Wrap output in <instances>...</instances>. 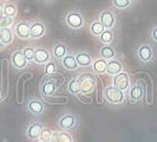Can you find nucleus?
Masks as SVG:
<instances>
[{
  "label": "nucleus",
  "mask_w": 157,
  "mask_h": 142,
  "mask_svg": "<svg viewBox=\"0 0 157 142\" xmlns=\"http://www.w3.org/2000/svg\"><path fill=\"white\" fill-rule=\"evenodd\" d=\"M67 90L72 95L80 94V84H79L78 78H72L69 81V83H67Z\"/></svg>",
  "instance_id": "25"
},
{
  "label": "nucleus",
  "mask_w": 157,
  "mask_h": 142,
  "mask_svg": "<svg viewBox=\"0 0 157 142\" xmlns=\"http://www.w3.org/2000/svg\"><path fill=\"white\" fill-rule=\"evenodd\" d=\"M11 63L12 65L16 68L17 70H21V69H25L27 66V61L26 58L24 57L23 50H17L12 53V58H11Z\"/></svg>",
  "instance_id": "12"
},
{
  "label": "nucleus",
  "mask_w": 157,
  "mask_h": 142,
  "mask_svg": "<svg viewBox=\"0 0 157 142\" xmlns=\"http://www.w3.org/2000/svg\"><path fill=\"white\" fill-rule=\"evenodd\" d=\"M34 51H36V49H33L32 46H26L25 49H23L24 57L26 58L27 62H31L34 59Z\"/></svg>",
  "instance_id": "31"
},
{
  "label": "nucleus",
  "mask_w": 157,
  "mask_h": 142,
  "mask_svg": "<svg viewBox=\"0 0 157 142\" xmlns=\"http://www.w3.org/2000/svg\"><path fill=\"white\" fill-rule=\"evenodd\" d=\"M99 55H101V58H103V59L111 61V59H115L117 57V50H116V47L112 46L111 44H106V45H103L101 47Z\"/></svg>",
  "instance_id": "17"
},
{
  "label": "nucleus",
  "mask_w": 157,
  "mask_h": 142,
  "mask_svg": "<svg viewBox=\"0 0 157 142\" xmlns=\"http://www.w3.org/2000/svg\"><path fill=\"white\" fill-rule=\"evenodd\" d=\"M103 96H104V100L110 104H121L124 102V98H125L124 91L115 85H109L105 88L103 91Z\"/></svg>",
  "instance_id": "2"
},
{
  "label": "nucleus",
  "mask_w": 157,
  "mask_h": 142,
  "mask_svg": "<svg viewBox=\"0 0 157 142\" xmlns=\"http://www.w3.org/2000/svg\"><path fill=\"white\" fill-rule=\"evenodd\" d=\"M57 137H58V141L59 142H75L73 139H72V136L67 132H64V130L57 133Z\"/></svg>",
  "instance_id": "32"
},
{
  "label": "nucleus",
  "mask_w": 157,
  "mask_h": 142,
  "mask_svg": "<svg viewBox=\"0 0 157 142\" xmlns=\"http://www.w3.org/2000/svg\"><path fill=\"white\" fill-rule=\"evenodd\" d=\"M77 124H78V120L71 112H65L58 118V126L64 132H70L72 129H75Z\"/></svg>",
  "instance_id": "6"
},
{
  "label": "nucleus",
  "mask_w": 157,
  "mask_h": 142,
  "mask_svg": "<svg viewBox=\"0 0 157 142\" xmlns=\"http://www.w3.org/2000/svg\"><path fill=\"white\" fill-rule=\"evenodd\" d=\"M13 31L10 27H5V29H0V43H2L5 46L12 44L13 41Z\"/></svg>",
  "instance_id": "22"
},
{
  "label": "nucleus",
  "mask_w": 157,
  "mask_h": 142,
  "mask_svg": "<svg viewBox=\"0 0 157 142\" xmlns=\"http://www.w3.org/2000/svg\"><path fill=\"white\" fill-rule=\"evenodd\" d=\"M4 47H5V45H4V44H2V43H0V51H1V50H2V49H4Z\"/></svg>",
  "instance_id": "38"
},
{
  "label": "nucleus",
  "mask_w": 157,
  "mask_h": 142,
  "mask_svg": "<svg viewBox=\"0 0 157 142\" xmlns=\"http://www.w3.org/2000/svg\"><path fill=\"white\" fill-rule=\"evenodd\" d=\"M14 33L18 36L20 39H29L31 37V32H30V23L29 22H19L16 24L14 27Z\"/></svg>",
  "instance_id": "11"
},
{
  "label": "nucleus",
  "mask_w": 157,
  "mask_h": 142,
  "mask_svg": "<svg viewBox=\"0 0 157 142\" xmlns=\"http://www.w3.org/2000/svg\"><path fill=\"white\" fill-rule=\"evenodd\" d=\"M131 5L130 0H112V6L117 10H125Z\"/></svg>",
  "instance_id": "29"
},
{
  "label": "nucleus",
  "mask_w": 157,
  "mask_h": 142,
  "mask_svg": "<svg viewBox=\"0 0 157 142\" xmlns=\"http://www.w3.org/2000/svg\"><path fill=\"white\" fill-rule=\"evenodd\" d=\"M99 39H101V41H102L104 45L111 44L113 41V39H115V34H113L112 30H106L105 29V31L99 36Z\"/></svg>",
  "instance_id": "26"
},
{
  "label": "nucleus",
  "mask_w": 157,
  "mask_h": 142,
  "mask_svg": "<svg viewBox=\"0 0 157 142\" xmlns=\"http://www.w3.org/2000/svg\"><path fill=\"white\" fill-rule=\"evenodd\" d=\"M130 1H134V0H130Z\"/></svg>",
  "instance_id": "40"
},
{
  "label": "nucleus",
  "mask_w": 157,
  "mask_h": 142,
  "mask_svg": "<svg viewBox=\"0 0 157 142\" xmlns=\"http://www.w3.org/2000/svg\"><path fill=\"white\" fill-rule=\"evenodd\" d=\"M44 71H45L46 75H53V73H56V72H57V64H56V62L50 59V61L45 64Z\"/></svg>",
  "instance_id": "30"
},
{
  "label": "nucleus",
  "mask_w": 157,
  "mask_h": 142,
  "mask_svg": "<svg viewBox=\"0 0 157 142\" xmlns=\"http://www.w3.org/2000/svg\"><path fill=\"white\" fill-rule=\"evenodd\" d=\"M65 24L66 26L71 29V30H80L84 25H85V19H84V16L77 11V10H72V11H69L66 14H65Z\"/></svg>",
  "instance_id": "1"
},
{
  "label": "nucleus",
  "mask_w": 157,
  "mask_h": 142,
  "mask_svg": "<svg viewBox=\"0 0 157 142\" xmlns=\"http://www.w3.org/2000/svg\"><path fill=\"white\" fill-rule=\"evenodd\" d=\"M150 36H151V39L157 43V26H155V27L151 30V32H150Z\"/></svg>",
  "instance_id": "34"
},
{
  "label": "nucleus",
  "mask_w": 157,
  "mask_h": 142,
  "mask_svg": "<svg viewBox=\"0 0 157 142\" xmlns=\"http://www.w3.org/2000/svg\"><path fill=\"white\" fill-rule=\"evenodd\" d=\"M75 57H76V61L79 66H83V68L91 66L94 63L92 56L86 51H77V52H75Z\"/></svg>",
  "instance_id": "13"
},
{
  "label": "nucleus",
  "mask_w": 157,
  "mask_h": 142,
  "mask_svg": "<svg viewBox=\"0 0 157 142\" xmlns=\"http://www.w3.org/2000/svg\"><path fill=\"white\" fill-rule=\"evenodd\" d=\"M39 142H44V141H39Z\"/></svg>",
  "instance_id": "41"
},
{
  "label": "nucleus",
  "mask_w": 157,
  "mask_h": 142,
  "mask_svg": "<svg viewBox=\"0 0 157 142\" xmlns=\"http://www.w3.org/2000/svg\"><path fill=\"white\" fill-rule=\"evenodd\" d=\"M52 137H53V132L50 129V128H43L41 129V133H40V141L44 142H51L52 141Z\"/></svg>",
  "instance_id": "28"
},
{
  "label": "nucleus",
  "mask_w": 157,
  "mask_h": 142,
  "mask_svg": "<svg viewBox=\"0 0 157 142\" xmlns=\"http://www.w3.org/2000/svg\"><path fill=\"white\" fill-rule=\"evenodd\" d=\"M113 85L117 87L118 89L125 91V90H129L130 88V77L129 75L122 71L121 73H118L116 76H113Z\"/></svg>",
  "instance_id": "10"
},
{
  "label": "nucleus",
  "mask_w": 157,
  "mask_h": 142,
  "mask_svg": "<svg viewBox=\"0 0 157 142\" xmlns=\"http://www.w3.org/2000/svg\"><path fill=\"white\" fill-rule=\"evenodd\" d=\"M58 87H59V83H57V79L55 78V76L46 75V77H44L41 83H40V94L44 98L51 97L52 95L56 94Z\"/></svg>",
  "instance_id": "3"
},
{
  "label": "nucleus",
  "mask_w": 157,
  "mask_h": 142,
  "mask_svg": "<svg viewBox=\"0 0 157 142\" xmlns=\"http://www.w3.org/2000/svg\"><path fill=\"white\" fill-rule=\"evenodd\" d=\"M79 84H80V93L87 95L90 93H94L96 90V82L97 78L92 73H83L78 77Z\"/></svg>",
  "instance_id": "4"
},
{
  "label": "nucleus",
  "mask_w": 157,
  "mask_h": 142,
  "mask_svg": "<svg viewBox=\"0 0 157 142\" xmlns=\"http://www.w3.org/2000/svg\"><path fill=\"white\" fill-rule=\"evenodd\" d=\"M13 24V18L10 17H1L0 18V29H5V27H10Z\"/></svg>",
  "instance_id": "33"
},
{
  "label": "nucleus",
  "mask_w": 157,
  "mask_h": 142,
  "mask_svg": "<svg viewBox=\"0 0 157 142\" xmlns=\"http://www.w3.org/2000/svg\"><path fill=\"white\" fill-rule=\"evenodd\" d=\"M4 13L6 17H10V18H14L18 13V7L14 4H6L5 7H4Z\"/></svg>",
  "instance_id": "27"
},
{
  "label": "nucleus",
  "mask_w": 157,
  "mask_h": 142,
  "mask_svg": "<svg viewBox=\"0 0 157 142\" xmlns=\"http://www.w3.org/2000/svg\"><path fill=\"white\" fill-rule=\"evenodd\" d=\"M27 110L30 111L33 115H41L44 110H45V107H44V103L41 102L38 98H31L29 102H27Z\"/></svg>",
  "instance_id": "15"
},
{
  "label": "nucleus",
  "mask_w": 157,
  "mask_h": 142,
  "mask_svg": "<svg viewBox=\"0 0 157 142\" xmlns=\"http://www.w3.org/2000/svg\"><path fill=\"white\" fill-rule=\"evenodd\" d=\"M4 102V98H2V94H1V89H0V103Z\"/></svg>",
  "instance_id": "37"
},
{
  "label": "nucleus",
  "mask_w": 157,
  "mask_h": 142,
  "mask_svg": "<svg viewBox=\"0 0 157 142\" xmlns=\"http://www.w3.org/2000/svg\"><path fill=\"white\" fill-rule=\"evenodd\" d=\"M52 56L57 58V59H63L65 56L69 53V49H67V45L63 43V41H58L56 43L53 47H52Z\"/></svg>",
  "instance_id": "19"
},
{
  "label": "nucleus",
  "mask_w": 157,
  "mask_h": 142,
  "mask_svg": "<svg viewBox=\"0 0 157 142\" xmlns=\"http://www.w3.org/2000/svg\"><path fill=\"white\" fill-rule=\"evenodd\" d=\"M62 65H63L66 70H69V71H76L79 66L78 63H77V61H76L75 55H71V53H67V55L62 59Z\"/></svg>",
  "instance_id": "21"
},
{
  "label": "nucleus",
  "mask_w": 157,
  "mask_h": 142,
  "mask_svg": "<svg viewBox=\"0 0 157 142\" xmlns=\"http://www.w3.org/2000/svg\"><path fill=\"white\" fill-rule=\"evenodd\" d=\"M77 97H78V100L80 101V102H85V103H91V100L90 98H86V97H84V96H82L80 94L76 95Z\"/></svg>",
  "instance_id": "35"
},
{
  "label": "nucleus",
  "mask_w": 157,
  "mask_h": 142,
  "mask_svg": "<svg viewBox=\"0 0 157 142\" xmlns=\"http://www.w3.org/2000/svg\"><path fill=\"white\" fill-rule=\"evenodd\" d=\"M136 56L138 58V61L143 64H148L150 63L152 59H154V47L151 46L148 43H143L140 46L137 47V51H136Z\"/></svg>",
  "instance_id": "5"
},
{
  "label": "nucleus",
  "mask_w": 157,
  "mask_h": 142,
  "mask_svg": "<svg viewBox=\"0 0 157 142\" xmlns=\"http://www.w3.org/2000/svg\"><path fill=\"white\" fill-rule=\"evenodd\" d=\"M4 7H5V5H4V4L0 1V18L5 16V13H4Z\"/></svg>",
  "instance_id": "36"
},
{
  "label": "nucleus",
  "mask_w": 157,
  "mask_h": 142,
  "mask_svg": "<svg viewBox=\"0 0 157 142\" xmlns=\"http://www.w3.org/2000/svg\"><path fill=\"white\" fill-rule=\"evenodd\" d=\"M1 94L4 101L6 100L8 94V70H7V59L2 61V81H1Z\"/></svg>",
  "instance_id": "16"
},
{
  "label": "nucleus",
  "mask_w": 157,
  "mask_h": 142,
  "mask_svg": "<svg viewBox=\"0 0 157 142\" xmlns=\"http://www.w3.org/2000/svg\"><path fill=\"white\" fill-rule=\"evenodd\" d=\"M43 128H44V126L41 123H39V122L31 123L30 126L27 127V129H26V136H27V139H30V140H37V139H39Z\"/></svg>",
  "instance_id": "18"
},
{
  "label": "nucleus",
  "mask_w": 157,
  "mask_h": 142,
  "mask_svg": "<svg viewBox=\"0 0 157 142\" xmlns=\"http://www.w3.org/2000/svg\"><path fill=\"white\" fill-rule=\"evenodd\" d=\"M30 32H31V38L33 39L41 38L46 33V25L41 20H34L30 23Z\"/></svg>",
  "instance_id": "7"
},
{
  "label": "nucleus",
  "mask_w": 157,
  "mask_h": 142,
  "mask_svg": "<svg viewBox=\"0 0 157 142\" xmlns=\"http://www.w3.org/2000/svg\"><path fill=\"white\" fill-rule=\"evenodd\" d=\"M123 71V64L121 61L118 59H111L108 62V65H106V73L110 75V76H116L118 73H121Z\"/></svg>",
  "instance_id": "20"
},
{
  "label": "nucleus",
  "mask_w": 157,
  "mask_h": 142,
  "mask_svg": "<svg viewBox=\"0 0 157 142\" xmlns=\"http://www.w3.org/2000/svg\"><path fill=\"white\" fill-rule=\"evenodd\" d=\"M106 65H108V61H105L103 58H98V59L94 61L91 66L96 73H104V72H106Z\"/></svg>",
  "instance_id": "23"
},
{
  "label": "nucleus",
  "mask_w": 157,
  "mask_h": 142,
  "mask_svg": "<svg viewBox=\"0 0 157 142\" xmlns=\"http://www.w3.org/2000/svg\"><path fill=\"white\" fill-rule=\"evenodd\" d=\"M99 22L104 25V27L106 30H111L115 27L116 25V17H115V13L110 11V10H105V11H102L101 14H99Z\"/></svg>",
  "instance_id": "8"
},
{
  "label": "nucleus",
  "mask_w": 157,
  "mask_h": 142,
  "mask_svg": "<svg viewBox=\"0 0 157 142\" xmlns=\"http://www.w3.org/2000/svg\"><path fill=\"white\" fill-rule=\"evenodd\" d=\"M45 1H51V0H45Z\"/></svg>",
  "instance_id": "39"
},
{
  "label": "nucleus",
  "mask_w": 157,
  "mask_h": 142,
  "mask_svg": "<svg viewBox=\"0 0 157 142\" xmlns=\"http://www.w3.org/2000/svg\"><path fill=\"white\" fill-rule=\"evenodd\" d=\"M104 31H105V27H104V25L99 20L94 22V23H91V25H90V32H91L92 36L99 37Z\"/></svg>",
  "instance_id": "24"
},
{
  "label": "nucleus",
  "mask_w": 157,
  "mask_h": 142,
  "mask_svg": "<svg viewBox=\"0 0 157 142\" xmlns=\"http://www.w3.org/2000/svg\"><path fill=\"white\" fill-rule=\"evenodd\" d=\"M144 93H145V90H144V87H143V84H142L141 82H138L135 85H131V87L129 88L130 102L136 103L138 102V101H141L142 98H143V96H144Z\"/></svg>",
  "instance_id": "9"
},
{
  "label": "nucleus",
  "mask_w": 157,
  "mask_h": 142,
  "mask_svg": "<svg viewBox=\"0 0 157 142\" xmlns=\"http://www.w3.org/2000/svg\"><path fill=\"white\" fill-rule=\"evenodd\" d=\"M7 1H8V0H7Z\"/></svg>",
  "instance_id": "42"
},
{
  "label": "nucleus",
  "mask_w": 157,
  "mask_h": 142,
  "mask_svg": "<svg viewBox=\"0 0 157 142\" xmlns=\"http://www.w3.org/2000/svg\"><path fill=\"white\" fill-rule=\"evenodd\" d=\"M51 59V55L50 51L44 49V47H38L34 51V62L39 65H45V64Z\"/></svg>",
  "instance_id": "14"
}]
</instances>
